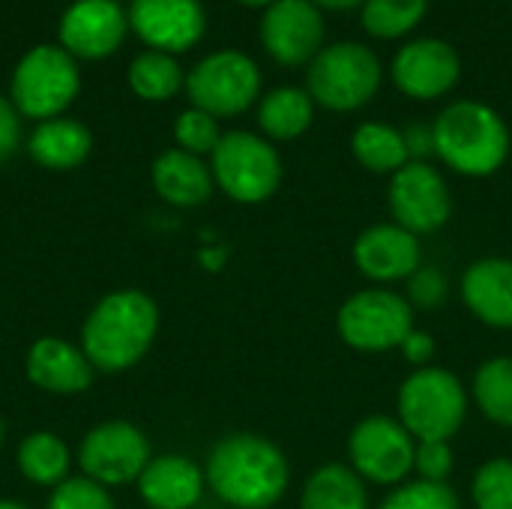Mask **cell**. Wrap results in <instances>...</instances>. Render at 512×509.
<instances>
[{
    "mask_svg": "<svg viewBox=\"0 0 512 509\" xmlns=\"http://www.w3.org/2000/svg\"><path fill=\"white\" fill-rule=\"evenodd\" d=\"M204 480L228 507L273 509L288 492L291 465L270 438L237 432L210 450Z\"/></svg>",
    "mask_w": 512,
    "mask_h": 509,
    "instance_id": "6da1fadb",
    "label": "cell"
},
{
    "mask_svg": "<svg viewBox=\"0 0 512 509\" xmlns=\"http://www.w3.org/2000/svg\"><path fill=\"white\" fill-rule=\"evenodd\" d=\"M159 333V309L150 294L123 288L102 297L81 327V351L102 372H126L144 360Z\"/></svg>",
    "mask_w": 512,
    "mask_h": 509,
    "instance_id": "7a4b0ae2",
    "label": "cell"
},
{
    "mask_svg": "<svg viewBox=\"0 0 512 509\" xmlns=\"http://www.w3.org/2000/svg\"><path fill=\"white\" fill-rule=\"evenodd\" d=\"M435 156L462 177H489L510 156V129L504 117L477 99L447 105L432 123Z\"/></svg>",
    "mask_w": 512,
    "mask_h": 509,
    "instance_id": "3957f363",
    "label": "cell"
},
{
    "mask_svg": "<svg viewBox=\"0 0 512 509\" xmlns=\"http://www.w3.org/2000/svg\"><path fill=\"white\" fill-rule=\"evenodd\" d=\"M396 411L414 441H453L468 417V390L450 369H414L399 387Z\"/></svg>",
    "mask_w": 512,
    "mask_h": 509,
    "instance_id": "277c9868",
    "label": "cell"
},
{
    "mask_svg": "<svg viewBox=\"0 0 512 509\" xmlns=\"http://www.w3.org/2000/svg\"><path fill=\"white\" fill-rule=\"evenodd\" d=\"M381 87V63L369 45L333 42L324 45L306 72V90L315 105L345 114L363 108Z\"/></svg>",
    "mask_w": 512,
    "mask_h": 509,
    "instance_id": "5b68a950",
    "label": "cell"
},
{
    "mask_svg": "<svg viewBox=\"0 0 512 509\" xmlns=\"http://www.w3.org/2000/svg\"><path fill=\"white\" fill-rule=\"evenodd\" d=\"M414 330V306L393 288L372 285L351 294L336 312L339 339L360 354H384Z\"/></svg>",
    "mask_w": 512,
    "mask_h": 509,
    "instance_id": "8992f818",
    "label": "cell"
},
{
    "mask_svg": "<svg viewBox=\"0 0 512 509\" xmlns=\"http://www.w3.org/2000/svg\"><path fill=\"white\" fill-rule=\"evenodd\" d=\"M213 180L237 204H261L282 183V159L276 147L252 132H225L213 150Z\"/></svg>",
    "mask_w": 512,
    "mask_h": 509,
    "instance_id": "52a82bcc",
    "label": "cell"
},
{
    "mask_svg": "<svg viewBox=\"0 0 512 509\" xmlns=\"http://www.w3.org/2000/svg\"><path fill=\"white\" fill-rule=\"evenodd\" d=\"M417 441L399 417L369 414L348 435V459L363 483L402 486L414 474Z\"/></svg>",
    "mask_w": 512,
    "mask_h": 509,
    "instance_id": "ba28073f",
    "label": "cell"
},
{
    "mask_svg": "<svg viewBox=\"0 0 512 509\" xmlns=\"http://www.w3.org/2000/svg\"><path fill=\"white\" fill-rule=\"evenodd\" d=\"M78 66L66 48L36 45L21 57L12 75V99L15 108L27 117L51 120L60 114L78 93Z\"/></svg>",
    "mask_w": 512,
    "mask_h": 509,
    "instance_id": "9c48e42d",
    "label": "cell"
},
{
    "mask_svg": "<svg viewBox=\"0 0 512 509\" xmlns=\"http://www.w3.org/2000/svg\"><path fill=\"white\" fill-rule=\"evenodd\" d=\"M186 90L195 108L213 117H234L258 99L261 72L243 51H216L189 72Z\"/></svg>",
    "mask_w": 512,
    "mask_h": 509,
    "instance_id": "30bf717a",
    "label": "cell"
},
{
    "mask_svg": "<svg viewBox=\"0 0 512 509\" xmlns=\"http://www.w3.org/2000/svg\"><path fill=\"white\" fill-rule=\"evenodd\" d=\"M150 441L144 432L126 420H108L90 429L78 450V465L84 477L99 486H126L138 483L144 468L150 465Z\"/></svg>",
    "mask_w": 512,
    "mask_h": 509,
    "instance_id": "8fae6325",
    "label": "cell"
},
{
    "mask_svg": "<svg viewBox=\"0 0 512 509\" xmlns=\"http://www.w3.org/2000/svg\"><path fill=\"white\" fill-rule=\"evenodd\" d=\"M387 204L393 222L417 237L441 231L453 213L450 186L429 162H408L405 168H399L390 177Z\"/></svg>",
    "mask_w": 512,
    "mask_h": 509,
    "instance_id": "7c38bea8",
    "label": "cell"
},
{
    "mask_svg": "<svg viewBox=\"0 0 512 509\" xmlns=\"http://www.w3.org/2000/svg\"><path fill=\"white\" fill-rule=\"evenodd\" d=\"M261 42L282 66L312 63L324 48V15L312 0H276L261 18Z\"/></svg>",
    "mask_w": 512,
    "mask_h": 509,
    "instance_id": "4fadbf2b",
    "label": "cell"
},
{
    "mask_svg": "<svg viewBox=\"0 0 512 509\" xmlns=\"http://www.w3.org/2000/svg\"><path fill=\"white\" fill-rule=\"evenodd\" d=\"M354 264L360 276L387 288L393 282H408L423 267V246L420 237L402 225L378 222L354 240Z\"/></svg>",
    "mask_w": 512,
    "mask_h": 509,
    "instance_id": "5bb4252c",
    "label": "cell"
},
{
    "mask_svg": "<svg viewBox=\"0 0 512 509\" xmlns=\"http://www.w3.org/2000/svg\"><path fill=\"white\" fill-rule=\"evenodd\" d=\"M462 75V60L453 45L441 39H414L399 48L393 60V84L420 102L447 96Z\"/></svg>",
    "mask_w": 512,
    "mask_h": 509,
    "instance_id": "9a60e30c",
    "label": "cell"
},
{
    "mask_svg": "<svg viewBox=\"0 0 512 509\" xmlns=\"http://www.w3.org/2000/svg\"><path fill=\"white\" fill-rule=\"evenodd\" d=\"M129 21L144 42L159 51H186L204 33L201 0H132Z\"/></svg>",
    "mask_w": 512,
    "mask_h": 509,
    "instance_id": "2e32d148",
    "label": "cell"
},
{
    "mask_svg": "<svg viewBox=\"0 0 512 509\" xmlns=\"http://www.w3.org/2000/svg\"><path fill=\"white\" fill-rule=\"evenodd\" d=\"M126 33V12L117 0H75L60 18L66 51L81 57L111 54Z\"/></svg>",
    "mask_w": 512,
    "mask_h": 509,
    "instance_id": "e0dca14e",
    "label": "cell"
},
{
    "mask_svg": "<svg viewBox=\"0 0 512 509\" xmlns=\"http://www.w3.org/2000/svg\"><path fill=\"white\" fill-rule=\"evenodd\" d=\"M462 300L468 312L492 327L512 330V258H480L462 276Z\"/></svg>",
    "mask_w": 512,
    "mask_h": 509,
    "instance_id": "ac0fdd59",
    "label": "cell"
},
{
    "mask_svg": "<svg viewBox=\"0 0 512 509\" xmlns=\"http://www.w3.org/2000/svg\"><path fill=\"white\" fill-rule=\"evenodd\" d=\"M27 378L57 396H75L84 393L93 381V363L87 354L75 345H69L60 336L36 339L27 351Z\"/></svg>",
    "mask_w": 512,
    "mask_h": 509,
    "instance_id": "d6986e66",
    "label": "cell"
},
{
    "mask_svg": "<svg viewBox=\"0 0 512 509\" xmlns=\"http://www.w3.org/2000/svg\"><path fill=\"white\" fill-rule=\"evenodd\" d=\"M204 486V471L180 453L150 459L138 477V492L150 509H192L201 501Z\"/></svg>",
    "mask_w": 512,
    "mask_h": 509,
    "instance_id": "ffe728a7",
    "label": "cell"
},
{
    "mask_svg": "<svg viewBox=\"0 0 512 509\" xmlns=\"http://www.w3.org/2000/svg\"><path fill=\"white\" fill-rule=\"evenodd\" d=\"M213 171L186 150H165L153 162V186L174 207H198L213 195Z\"/></svg>",
    "mask_w": 512,
    "mask_h": 509,
    "instance_id": "44dd1931",
    "label": "cell"
},
{
    "mask_svg": "<svg viewBox=\"0 0 512 509\" xmlns=\"http://www.w3.org/2000/svg\"><path fill=\"white\" fill-rule=\"evenodd\" d=\"M90 147H93L90 129L78 120H69V117L42 120L27 141L30 156L39 165L54 168V171H69V168L81 165L87 159Z\"/></svg>",
    "mask_w": 512,
    "mask_h": 509,
    "instance_id": "7402d4cb",
    "label": "cell"
},
{
    "mask_svg": "<svg viewBox=\"0 0 512 509\" xmlns=\"http://www.w3.org/2000/svg\"><path fill=\"white\" fill-rule=\"evenodd\" d=\"M300 509H369V489L351 465L330 462L303 483Z\"/></svg>",
    "mask_w": 512,
    "mask_h": 509,
    "instance_id": "603a6c76",
    "label": "cell"
},
{
    "mask_svg": "<svg viewBox=\"0 0 512 509\" xmlns=\"http://www.w3.org/2000/svg\"><path fill=\"white\" fill-rule=\"evenodd\" d=\"M315 120V99L300 87H276L261 99L258 123L261 132L273 141L300 138Z\"/></svg>",
    "mask_w": 512,
    "mask_h": 509,
    "instance_id": "cb8c5ba5",
    "label": "cell"
},
{
    "mask_svg": "<svg viewBox=\"0 0 512 509\" xmlns=\"http://www.w3.org/2000/svg\"><path fill=\"white\" fill-rule=\"evenodd\" d=\"M351 153H354V159L366 171H372V174H390V177L411 162L402 129H396L390 123H381V120H369V123H360L354 129V135H351Z\"/></svg>",
    "mask_w": 512,
    "mask_h": 509,
    "instance_id": "d4e9b609",
    "label": "cell"
},
{
    "mask_svg": "<svg viewBox=\"0 0 512 509\" xmlns=\"http://www.w3.org/2000/svg\"><path fill=\"white\" fill-rule=\"evenodd\" d=\"M69 447L54 432H30L18 447V471L33 486L57 489L69 480Z\"/></svg>",
    "mask_w": 512,
    "mask_h": 509,
    "instance_id": "484cf974",
    "label": "cell"
},
{
    "mask_svg": "<svg viewBox=\"0 0 512 509\" xmlns=\"http://www.w3.org/2000/svg\"><path fill=\"white\" fill-rule=\"evenodd\" d=\"M471 393L489 423L512 429V357H489L477 369Z\"/></svg>",
    "mask_w": 512,
    "mask_h": 509,
    "instance_id": "4316f807",
    "label": "cell"
},
{
    "mask_svg": "<svg viewBox=\"0 0 512 509\" xmlns=\"http://www.w3.org/2000/svg\"><path fill=\"white\" fill-rule=\"evenodd\" d=\"M429 0H366L360 6V24L375 39L408 36L426 15Z\"/></svg>",
    "mask_w": 512,
    "mask_h": 509,
    "instance_id": "83f0119b",
    "label": "cell"
},
{
    "mask_svg": "<svg viewBox=\"0 0 512 509\" xmlns=\"http://www.w3.org/2000/svg\"><path fill=\"white\" fill-rule=\"evenodd\" d=\"M129 84L144 99H168L183 87V69L180 63L165 51H147L138 54L129 66Z\"/></svg>",
    "mask_w": 512,
    "mask_h": 509,
    "instance_id": "f1b7e54d",
    "label": "cell"
},
{
    "mask_svg": "<svg viewBox=\"0 0 512 509\" xmlns=\"http://www.w3.org/2000/svg\"><path fill=\"white\" fill-rule=\"evenodd\" d=\"M471 501L477 509H512V459H489L471 480Z\"/></svg>",
    "mask_w": 512,
    "mask_h": 509,
    "instance_id": "f546056e",
    "label": "cell"
},
{
    "mask_svg": "<svg viewBox=\"0 0 512 509\" xmlns=\"http://www.w3.org/2000/svg\"><path fill=\"white\" fill-rule=\"evenodd\" d=\"M378 509H462V504L459 495L450 489V483L408 480L396 486Z\"/></svg>",
    "mask_w": 512,
    "mask_h": 509,
    "instance_id": "4dcf8cb0",
    "label": "cell"
},
{
    "mask_svg": "<svg viewBox=\"0 0 512 509\" xmlns=\"http://www.w3.org/2000/svg\"><path fill=\"white\" fill-rule=\"evenodd\" d=\"M174 138H177L180 150H186L192 156H204V153H213L219 147L222 132H219V123L213 114H207L201 108H189L177 117Z\"/></svg>",
    "mask_w": 512,
    "mask_h": 509,
    "instance_id": "1f68e13d",
    "label": "cell"
},
{
    "mask_svg": "<svg viewBox=\"0 0 512 509\" xmlns=\"http://www.w3.org/2000/svg\"><path fill=\"white\" fill-rule=\"evenodd\" d=\"M45 509H114V501L108 489L90 477H69L51 492Z\"/></svg>",
    "mask_w": 512,
    "mask_h": 509,
    "instance_id": "d6a6232c",
    "label": "cell"
},
{
    "mask_svg": "<svg viewBox=\"0 0 512 509\" xmlns=\"http://www.w3.org/2000/svg\"><path fill=\"white\" fill-rule=\"evenodd\" d=\"M447 294H450V282H447V276H444L438 267H432V264H423V267L405 282V300L414 306V312H417V309L429 312V309L444 306V303H447Z\"/></svg>",
    "mask_w": 512,
    "mask_h": 509,
    "instance_id": "836d02e7",
    "label": "cell"
},
{
    "mask_svg": "<svg viewBox=\"0 0 512 509\" xmlns=\"http://www.w3.org/2000/svg\"><path fill=\"white\" fill-rule=\"evenodd\" d=\"M456 456L450 441H417V456H414V474L423 483H447L453 474Z\"/></svg>",
    "mask_w": 512,
    "mask_h": 509,
    "instance_id": "e575fe53",
    "label": "cell"
},
{
    "mask_svg": "<svg viewBox=\"0 0 512 509\" xmlns=\"http://www.w3.org/2000/svg\"><path fill=\"white\" fill-rule=\"evenodd\" d=\"M399 351H402V357H405V363H411L414 369H426L432 360H435V339H432V333L429 330H420V327H414L408 336H405V342L399 345Z\"/></svg>",
    "mask_w": 512,
    "mask_h": 509,
    "instance_id": "d590c367",
    "label": "cell"
},
{
    "mask_svg": "<svg viewBox=\"0 0 512 509\" xmlns=\"http://www.w3.org/2000/svg\"><path fill=\"white\" fill-rule=\"evenodd\" d=\"M18 135H21L18 111L6 96H0V162L12 156V150L18 147Z\"/></svg>",
    "mask_w": 512,
    "mask_h": 509,
    "instance_id": "8d00e7d4",
    "label": "cell"
},
{
    "mask_svg": "<svg viewBox=\"0 0 512 509\" xmlns=\"http://www.w3.org/2000/svg\"><path fill=\"white\" fill-rule=\"evenodd\" d=\"M402 135H405L411 162H426V159L435 153V132H432V126L414 123V126H408Z\"/></svg>",
    "mask_w": 512,
    "mask_h": 509,
    "instance_id": "74e56055",
    "label": "cell"
},
{
    "mask_svg": "<svg viewBox=\"0 0 512 509\" xmlns=\"http://www.w3.org/2000/svg\"><path fill=\"white\" fill-rule=\"evenodd\" d=\"M318 9H357L363 6L366 0H312Z\"/></svg>",
    "mask_w": 512,
    "mask_h": 509,
    "instance_id": "f35d334b",
    "label": "cell"
},
{
    "mask_svg": "<svg viewBox=\"0 0 512 509\" xmlns=\"http://www.w3.org/2000/svg\"><path fill=\"white\" fill-rule=\"evenodd\" d=\"M240 3H246V6H273L276 0H240Z\"/></svg>",
    "mask_w": 512,
    "mask_h": 509,
    "instance_id": "ab89813d",
    "label": "cell"
},
{
    "mask_svg": "<svg viewBox=\"0 0 512 509\" xmlns=\"http://www.w3.org/2000/svg\"><path fill=\"white\" fill-rule=\"evenodd\" d=\"M0 509H27L24 504H18V501H0Z\"/></svg>",
    "mask_w": 512,
    "mask_h": 509,
    "instance_id": "60d3db41",
    "label": "cell"
},
{
    "mask_svg": "<svg viewBox=\"0 0 512 509\" xmlns=\"http://www.w3.org/2000/svg\"><path fill=\"white\" fill-rule=\"evenodd\" d=\"M3 435H6V429H3V420H0V447H3Z\"/></svg>",
    "mask_w": 512,
    "mask_h": 509,
    "instance_id": "b9f144b4",
    "label": "cell"
}]
</instances>
